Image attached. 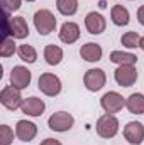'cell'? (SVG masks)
<instances>
[{
	"label": "cell",
	"instance_id": "1",
	"mask_svg": "<svg viewBox=\"0 0 144 145\" xmlns=\"http://www.w3.org/2000/svg\"><path fill=\"white\" fill-rule=\"evenodd\" d=\"M29 36V25L24 17H10L9 12H5L3 19V39L12 37V39H24Z\"/></svg>",
	"mask_w": 144,
	"mask_h": 145
},
{
	"label": "cell",
	"instance_id": "2",
	"mask_svg": "<svg viewBox=\"0 0 144 145\" xmlns=\"http://www.w3.org/2000/svg\"><path fill=\"white\" fill-rule=\"evenodd\" d=\"M34 25L41 36H48L56 29V17L48 8H41L34 14Z\"/></svg>",
	"mask_w": 144,
	"mask_h": 145
},
{
	"label": "cell",
	"instance_id": "3",
	"mask_svg": "<svg viewBox=\"0 0 144 145\" xmlns=\"http://www.w3.org/2000/svg\"><path fill=\"white\" fill-rule=\"evenodd\" d=\"M117 132H119V120L114 115L105 113L97 120V133L102 138H114Z\"/></svg>",
	"mask_w": 144,
	"mask_h": 145
},
{
	"label": "cell",
	"instance_id": "4",
	"mask_svg": "<svg viewBox=\"0 0 144 145\" xmlns=\"http://www.w3.org/2000/svg\"><path fill=\"white\" fill-rule=\"evenodd\" d=\"M37 88L44 93V95H48V96H58L59 93H61V81H59V78L56 76V74H53V72H42L41 76H39V81H37Z\"/></svg>",
	"mask_w": 144,
	"mask_h": 145
},
{
	"label": "cell",
	"instance_id": "5",
	"mask_svg": "<svg viewBox=\"0 0 144 145\" xmlns=\"http://www.w3.org/2000/svg\"><path fill=\"white\" fill-rule=\"evenodd\" d=\"M0 103L10 111H15L17 108H20L22 103H24L20 89L15 88V86H5L0 93Z\"/></svg>",
	"mask_w": 144,
	"mask_h": 145
},
{
	"label": "cell",
	"instance_id": "6",
	"mask_svg": "<svg viewBox=\"0 0 144 145\" xmlns=\"http://www.w3.org/2000/svg\"><path fill=\"white\" fill-rule=\"evenodd\" d=\"M105 81H107V76L104 69H88L83 76V84L88 91H100L104 86H105Z\"/></svg>",
	"mask_w": 144,
	"mask_h": 145
},
{
	"label": "cell",
	"instance_id": "7",
	"mask_svg": "<svg viewBox=\"0 0 144 145\" xmlns=\"http://www.w3.org/2000/svg\"><path fill=\"white\" fill-rule=\"evenodd\" d=\"M75 123V118H73L70 113L66 111H58V113H53L48 120V127L54 132H68Z\"/></svg>",
	"mask_w": 144,
	"mask_h": 145
},
{
	"label": "cell",
	"instance_id": "8",
	"mask_svg": "<svg viewBox=\"0 0 144 145\" xmlns=\"http://www.w3.org/2000/svg\"><path fill=\"white\" fill-rule=\"evenodd\" d=\"M114 78H115L119 86L131 88L137 81V71H136L134 66H119L114 72Z\"/></svg>",
	"mask_w": 144,
	"mask_h": 145
},
{
	"label": "cell",
	"instance_id": "9",
	"mask_svg": "<svg viewBox=\"0 0 144 145\" xmlns=\"http://www.w3.org/2000/svg\"><path fill=\"white\" fill-rule=\"evenodd\" d=\"M100 105H102V108L105 110V113L114 115V113L120 111V110L126 106V100H124L119 93H115V91H108V93H105V95L102 96Z\"/></svg>",
	"mask_w": 144,
	"mask_h": 145
},
{
	"label": "cell",
	"instance_id": "10",
	"mask_svg": "<svg viewBox=\"0 0 144 145\" xmlns=\"http://www.w3.org/2000/svg\"><path fill=\"white\" fill-rule=\"evenodd\" d=\"M124 137L131 145H141L144 140V127L139 121H129L124 127Z\"/></svg>",
	"mask_w": 144,
	"mask_h": 145
},
{
	"label": "cell",
	"instance_id": "11",
	"mask_svg": "<svg viewBox=\"0 0 144 145\" xmlns=\"http://www.w3.org/2000/svg\"><path fill=\"white\" fill-rule=\"evenodd\" d=\"M31 79H32V74L27 68L24 66H14V69L10 72V83L12 86L19 88V89H24L31 84Z\"/></svg>",
	"mask_w": 144,
	"mask_h": 145
},
{
	"label": "cell",
	"instance_id": "12",
	"mask_svg": "<svg viewBox=\"0 0 144 145\" xmlns=\"http://www.w3.org/2000/svg\"><path fill=\"white\" fill-rule=\"evenodd\" d=\"M105 19H104V15L102 14H98V12H90L87 17H85V27H87V31L90 32V34H93V36H97V34H102L104 31H105Z\"/></svg>",
	"mask_w": 144,
	"mask_h": 145
},
{
	"label": "cell",
	"instance_id": "13",
	"mask_svg": "<svg viewBox=\"0 0 144 145\" xmlns=\"http://www.w3.org/2000/svg\"><path fill=\"white\" fill-rule=\"evenodd\" d=\"M15 135H17V138L22 140V142H31V140L37 135V127L32 121L19 120V121H17V127H15Z\"/></svg>",
	"mask_w": 144,
	"mask_h": 145
},
{
	"label": "cell",
	"instance_id": "14",
	"mask_svg": "<svg viewBox=\"0 0 144 145\" xmlns=\"http://www.w3.org/2000/svg\"><path fill=\"white\" fill-rule=\"evenodd\" d=\"M20 110H22V113H26L29 116H41L44 113V110H46V105H44L42 100H39L36 96H31V98L24 100Z\"/></svg>",
	"mask_w": 144,
	"mask_h": 145
},
{
	"label": "cell",
	"instance_id": "15",
	"mask_svg": "<svg viewBox=\"0 0 144 145\" xmlns=\"http://www.w3.org/2000/svg\"><path fill=\"white\" fill-rule=\"evenodd\" d=\"M80 56H81V59H85L88 63H97L102 59V47L97 42H87L85 46H81Z\"/></svg>",
	"mask_w": 144,
	"mask_h": 145
},
{
	"label": "cell",
	"instance_id": "16",
	"mask_svg": "<svg viewBox=\"0 0 144 145\" xmlns=\"http://www.w3.org/2000/svg\"><path fill=\"white\" fill-rule=\"evenodd\" d=\"M80 37V27L78 24L75 22H65L61 25V31H59V39L65 42V44H73L76 42Z\"/></svg>",
	"mask_w": 144,
	"mask_h": 145
},
{
	"label": "cell",
	"instance_id": "17",
	"mask_svg": "<svg viewBox=\"0 0 144 145\" xmlns=\"http://www.w3.org/2000/svg\"><path fill=\"white\" fill-rule=\"evenodd\" d=\"M110 61L119 64V66H134L137 63V56L131 52H122V51H112L110 52Z\"/></svg>",
	"mask_w": 144,
	"mask_h": 145
},
{
	"label": "cell",
	"instance_id": "18",
	"mask_svg": "<svg viewBox=\"0 0 144 145\" xmlns=\"http://www.w3.org/2000/svg\"><path fill=\"white\" fill-rule=\"evenodd\" d=\"M110 19H112V22L115 24V25H119V27H122V25H127L129 24V10L126 8V7H122V5H114L112 7V10H110Z\"/></svg>",
	"mask_w": 144,
	"mask_h": 145
},
{
	"label": "cell",
	"instance_id": "19",
	"mask_svg": "<svg viewBox=\"0 0 144 145\" xmlns=\"http://www.w3.org/2000/svg\"><path fill=\"white\" fill-rule=\"evenodd\" d=\"M126 106L134 115H143L144 113V95L143 93H132L126 100Z\"/></svg>",
	"mask_w": 144,
	"mask_h": 145
},
{
	"label": "cell",
	"instance_id": "20",
	"mask_svg": "<svg viewBox=\"0 0 144 145\" xmlns=\"http://www.w3.org/2000/svg\"><path fill=\"white\" fill-rule=\"evenodd\" d=\"M44 59L49 66H58L63 59V51L61 47L54 46V44H49L44 47Z\"/></svg>",
	"mask_w": 144,
	"mask_h": 145
},
{
	"label": "cell",
	"instance_id": "21",
	"mask_svg": "<svg viewBox=\"0 0 144 145\" xmlns=\"http://www.w3.org/2000/svg\"><path fill=\"white\" fill-rule=\"evenodd\" d=\"M17 54H19V57H20L24 63H29V64L36 63V59H37L36 49H34L32 46H29V44H20L19 49H17Z\"/></svg>",
	"mask_w": 144,
	"mask_h": 145
},
{
	"label": "cell",
	"instance_id": "22",
	"mask_svg": "<svg viewBox=\"0 0 144 145\" xmlns=\"http://www.w3.org/2000/svg\"><path fill=\"white\" fill-rule=\"evenodd\" d=\"M56 8L63 15H75L78 10V0H56Z\"/></svg>",
	"mask_w": 144,
	"mask_h": 145
},
{
	"label": "cell",
	"instance_id": "23",
	"mask_svg": "<svg viewBox=\"0 0 144 145\" xmlns=\"http://www.w3.org/2000/svg\"><path fill=\"white\" fill-rule=\"evenodd\" d=\"M120 42H122V46H126V47H129V49H136V47H139L141 37H139L137 32L131 31V32H126V34L122 36Z\"/></svg>",
	"mask_w": 144,
	"mask_h": 145
},
{
	"label": "cell",
	"instance_id": "24",
	"mask_svg": "<svg viewBox=\"0 0 144 145\" xmlns=\"http://www.w3.org/2000/svg\"><path fill=\"white\" fill-rule=\"evenodd\" d=\"M14 52H15V42H14V39H10V37H5V39L2 40L0 56H2V57H9V56H12Z\"/></svg>",
	"mask_w": 144,
	"mask_h": 145
},
{
	"label": "cell",
	"instance_id": "25",
	"mask_svg": "<svg viewBox=\"0 0 144 145\" xmlns=\"http://www.w3.org/2000/svg\"><path fill=\"white\" fill-rule=\"evenodd\" d=\"M14 140V132L10 130L9 125L0 127V145H10Z\"/></svg>",
	"mask_w": 144,
	"mask_h": 145
},
{
	"label": "cell",
	"instance_id": "26",
	"mask_svg": "<svg viewBox=\"0 0 144 145\" xmlns=\"http://www.w3.org/2000/svg\"><path fill=\"white\" fill-rule=\"evenodd\" d=\"M20 2L22 0H2V5H3L5 12H14V10L20 8Z\"/></svg>",
	"mask_w": 144,
	"mask_h": 145
},
{
	"label": "cell",
	"instance_id": "27",
	"mask_svg": "<svg viewBox=\"0 0 144 145\" xmlns=\"http://www.w3.org/2000/svg\"><path fill=\"white\" fill-rule=\"evenodd\" d=\"M137 20H139L141 25H144V5H141L139 10H137Z\"/></svg>",
	"mask_w": 144,
	"mask_h": 145
},
{
	"label": "cell",
	"instance_id": "28",
	"mask_svg": "<svg viewBox=\"0 0 144 145\" xmlns=\"http://www.w3.org/2000/svg\"><path fill=\"white\" fill-rule=\"evenodd\" d=\"M41 145H61L59 140H56V138H46V140H42Z\"/></svg>",
	"mask_w": 144,
	"mask_h": 145
},
{
	"label": "cell",
	"instance_id": "29",
	"mask_svg": "<svg viewBox=\"0 0 144 145\" xmlns=\"http://www.w3.org/2000/svg\"><path fill=\"white\" fill-rule=\"evenodd\" d=\"M139 47L144 51V37H141V42H139Z\"/></svg>",
	"mask_w": 144,
	"mask_h": 145
},
{
	"label": "cell",
	"instance_id": "30",
	"mask_svg": "<svg viewBox=\"0 0 144 145\" xmlns=\"http://www.w3.org/2000/svg\"><path fill=\"white\" fill-rule=\"evenodd\" d=\"M27 2H34V0H27Z\"/></svg>",
	"mask_w": 144,
	"mask_h": 145
}]
</instances>
